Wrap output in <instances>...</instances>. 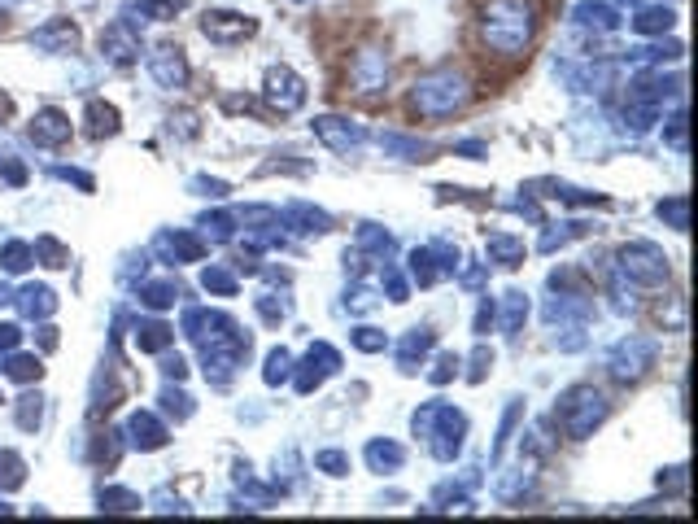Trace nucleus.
Masks as SVG:
<instances>
[{
    "mask_svg": "<svg viewBox=\"0 0 698 524\" xmlns=\"http://www.w3.org/2000/svg\"><path fill=\"white\" fill-rule=\"evenodd\" d=\"M533 31V9L524 0H493L485 14V35L498 53H520Z\"/></svg>",
    "mask_w": 698,
    "mask_h": 524,
    "instance_id": "1",
    "label": "nucleus"
}]
</instances>
